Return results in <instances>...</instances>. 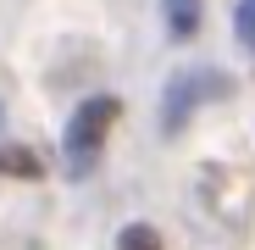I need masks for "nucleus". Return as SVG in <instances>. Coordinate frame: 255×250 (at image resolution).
<instances>
[{"label":"nucleus","mask_w":255,"mask_h":250,"mask_svg":"<svg viewBox=\"0 0 255 250\" xmlns=\"http://www.w3.org/2000/svg\"><path fill=\"white\" fill-rule=\"evenodd\" d=\"M117 250H166V245H161V234H155L150 223H128V228L117 234Z\"/></svg>","instance_id":"5"},{"label":"nucleus","mask_w":255,"mask_h":250,"mask_svg":"<svg viewBox=\"0 0 255 250\" xmlns=\"http://www.w3.org/2000/svg\"><path fill=\"white\" fill-rule=\"evenodd\" d=\"M166 28H172V39H194L200 33V0H166Z\"/></svg>","instance_id":"4"},{"label":"nucleus","mask_w":255,"mask_h":250,"mask_svg":"<svg viewBox=\"0 0 255 250\" xmlns=\"http://www.w3.org/2000/svg\"><path fill=\"white\" fill-rule=\"evenodd\" d=\"M233 28H239V39L255 50V0H239V11H233Z\"/></svg>","instance_id":"6"},{"label":"nucleus","mask_w":255,"mask_h":250,"mask_svg":"<svg viewBox=\"0 0 255 250\" xmlns=\"http://www.w3.org/2000/svg\"><path fill=\"white\" fill-rule=\"evenodd\" d=\"M228 95V78L222 72H178L166 78V95H161V134H183V122L205 106V100H222Z\"/></svg>","instance_id":"1"},{"label":"nucleus","mask_w":255,"mask_h":250,"mask_svg":"<svg viewBox=\"0 0 255 250\" xmlns=\"http://www.w3.org/2000/svg\"><path fill=\"white\" fill-rule=\"evenodd\" d=\"M117 111H122L117 95H89V100L72 111V122H67V156H72V173H89V161H95V150L106 145Z\"/></svg>","instance_id":"2"},{"label":"nucleus","mask_w":255,"mask_h":250,"mask_svg":"<svg viewBox=\"0 0 255 250\" xmlns=\"http://www.w3.org/2000/svg\"><path fill=\"white\" fill-rule=\"evenodd\" d=\"M0 178H22V184H33V178H45V161H39L28 145H0Z\"/></svg>","instance_id":"3"}]
</instances>
